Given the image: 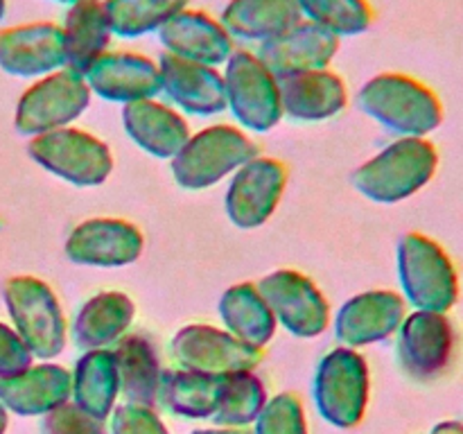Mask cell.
Instances as JSON below:
<instances>
[{"instance_id":"obj_31","label":"cell","mask_w":463,"mask_h":434,"mask_svg":"<svg viewBox=\"0 0 463 434\" xmlns=\"http://www.w3.org/2000/svg\"><path fill=\"white\" fill-rule=\"evenodd\" d=\"M222 375H203L194 371H172L163 378L161 393L163 401L176 414L190 419H206L217 410Z\"/></svg>"},{"instance_id":"obj_40","label":"cell","mask_w":463,"mask_h":434,"mask_svg":"<svg viewBox=\"0 0 463 434\" xmlns=\"http://www.w3.org/2000/svg\"><path fill=\"white\" fill-rule=\"evenodd\" d=\"M5 9H7V0H0V21L5 18Z\"/></svg>"},{"instance_id":"obj_28","label":"cell","mask_w":463,"mask_h":434,"mask_svg":"<svg viewBox=\"0 0 463 434\" xmlns=\"http://www.w3.org/2000/svg\"><path fill=\"white\" fill-rule=\"evenodd\" d=\"M120 389L134 405L152 407L161 393V364L152 342L143 335H129L113 348Z\"/></svg>"},{"instance_id":"obj_21","label":"cell","mask_w":463,"mask_h":434,"mask_svg":"<svg viewBox=\"0 0 463 434\" xmlns=\"http://www.w3.org/2000/svg\"><path fill=\"white\" fill-rule=\"evenodd\" d=\"M279 86L283 116L294 120H328L342 113L348 104L346 81L330 68L279 77Z\"/></svg>"},{"instance_id":"obj_10","label":"cell","mask_w":463,"mask_h":434,"mask_svg":"<svg viewBox=\"0 0 463 434\" xmlns=\"http://www.w3.org/2000/svg\"><path fill=\"white\" fill-rule=\"evenodd\" d=\"M256 285L276 316V324L303 339L326 333L330 324V303L301 271L276 269Z\"/></svg>"},{"instance_id":"obj_32","label":"cell","mask_w":463,"mask_h":434,"mask_svg":"<svg viewBox=\"0 0 463 434\" xmlns=\"http://www.w3.org/2000/svg\"><path fill=\"white\" fill-rule=\"evenodd\" d=\"M301 16L324 30L342 36H355L369 30L375 12L369 0H297Z\"/></svg>"},{"instance_id":"obj_36","label":"cell","mask_w":463,"mask_h":434,"mask_svg":"<svg viewBox=\"0 0 463 434\" xmlns=\"http://www.w3.org/2000/svg\"><path fill=\"white\" fill-rule=\"evenodd\" d=\"M32 360H34V355L25 346L21 335L0 321V380L12 378V375L30 369Z\"/></svg>"},{"instance_id":"obj_2","label":"cell","mask_w":463,"mask_h":434,"mask_svg":"<svg viewBox=\"0 0 463 434\" xmlns=\"http://www.w3.org/2000/svg\"><path fill=\"white\" fill-rule=\"evenodd\" d=\"M439 170V149L428 138H398L353 172V185L375 203H398L423 190Z\"/></svg>"},{"instance_id":"obj_20","label":"cell","mask_w":463,"mask_h":434,"mask_svg":"<svg viewBox=\"0 0 463 434\" xmlns=\"http://www.w3.org/2000/svg\"><path fill=\"white\" fill-rule=\"evenodd\" d=\"M158 39L170 54L206 66L217 68L233 54V39L226 27L203 9L185 7L158 30Z\"/></svg>"},{"instance_id":"obj_3","label":"cell","mask_w":463,"mask_h":434,"mask_svg":"<svg viewBox=\"0 0 463 434\" xmlns=\"http://www.w3.org/2000/svg\"><path fill=\"white\" fill-rule=\"evenodd\" d=\"M398 276L405 301L416 310L450 312L461 294L459 271L450 253L430 235L411 231L398 242Z\"/></svg>"},{"instance_id":"obj_14","label":"cell","mask_w":463,"mask_h":434,"mask_svg":"<svg viewBox=\"0 0 463 434\" xmlns=\"http://www.w3.org/2000/svg\"><path fill=\"white\" fill-rule=\"evenodd\" d=\"M143 231L118 217H93L72 229L66 240L68 260L86 267H125L140 258Z\"/></svg>"},{"instance_id":"obj_17","label":"cell","mask_w":463,"mask_h":434,"mask_svg":"<svg viewBox=\"0 0 463 434\" xmlns=\"http://www.w3.org/2000/svg\"><path fill=\"white\" fill-rule=\"evenodd\" d=\"M90 93L109 102H138L161 93L158 61L140 52H104L84 75Z\"/></svg>"},{"instance_id":"obj_16","label":"cell","mask_w":463,"mask_h":434,"mask_svg":"<svg viewBox=\"0 0 463 434\" xmlns=\"http://www.w3.org/2000/svg\"><path fill=\"white\" fill-rule=\"evenodd\" d=\"M407 301L393 289H371L346 301L335 319V335L346 348L369 346L398 333Z\"/></svg>"},{"instance_id":"obj_39","label":"cell","mask_w":463,"mask_h":434,"mask_svg":"<svg viewBox=\"0 0 463 434\" xmlns=\"http://www.w3.org/2000/svg\"><path fill=\"white\" fill-rule=\"evenodd\" d=\"M5 428H7V411H5V405L0 402V434L5 432Z\"/></svg>"},{"instance_id":"obj_1","label":"cell","mask_w":463,"mask_h":434,"mask_svg":"<svg viewBox=\"0 0 463 434\" xmlns=\"http://www.w3.org/2000/svg\"><path fill=\"white\" fill-rule=\"evenodd\" d=\"M357 104L402 138H425L443 122V102L432 86L405 72H380L357 93Z\"/></svg>"},{"instance_id":"obj_37","label":"cell","mask_w":463,"mask_h":434,"mask_svg":"<svg viewBox=\"0 0 463 434\" xmlns=\"http://www.w3.org/2000/svg\"><path fill=\"white\" fill-rule=\"evenodd\" d=\"M113 432L116 434H167L161 420L143 405H125L116 411L113 419Z\"/></svg>"},{"instance_id":"obj_27","label":"cell","mask_w":463,"mask_h":434,"mask_svg":"<svg viewBox=\"0 0 463 434\" xmlns=\"http://www.w3.org/2000/svg\"><path fill=\"white\" fill-rule=\"evenodd\" d=\"M220 315L231 335L260 351L279 326L256 283H238L226 289L220 298Z\"/></svg>"},{"instance_id":"obj_11","label":"cell","mask_w":463,"mask_h":434,"mask_svg":"<svg viewBox=\"0 0 463 434\" xmlns=\"http://www.w3.org/2000/svg\"><path fill=\"white\" fill-rule=\"evenodd\" d=\"M457 328L448 312L416 310L398 328V360L414 380H434L452 364Z\"/></svg>"},{"instance_id":"obj_22","label":"cell","mask_w":463,"mask_h":434,"mask_svg":"<svg viewBox=\"0 0 463 434\" xmlns=\"http://www.w3.org/2000/svg\"><path fill=\"white\" fill-rule=\"evenodd\" d=\"M122 125L140 149L156 158H175L190 138L184 116L154 98L125 104Z\"/></svg>"},{"instance_id":"obj_9","label":"cell","mask_w":463,"mask_h":434,"mask_svg":"<svg viewBox=\"0 0 463 434\" xmlns=\"http://www.w3.org/2000/svg\"><path fill=\"white\" fill-rule=\"evenodd\" d=\"M317 405L326 419L342 428L360 423L369 398V366L353 348H335L317 371Z\"/></svg>"},{"instance_id":"obj_25","label":"cell","mask_w":463,"mask_h":434,"mask_svg":"<svg viewBox=\"0 0 463 434\" xmlns=\"http://www.w3.org/2000/svg\"><path fill=\"white\" fill-rule=\"evenodd\" d=\"M136 316V306L122 292H99L80 307L72 339L81 351H99L118 344Z\"/></svg>"},{"instance_id":"obj_24","label":"cell","mask_w":463,"mask_h":434,"mask_svg":"<svg viewBox=\"0 0 463 434\" xmlns=\"http://www.w3.org/2000/svg\"><path fill=\"white\" fill-rule=\"evenodd\" d=\"M72 392V375L59 364H32L23 373L0 380V402L16 414H41L63 405Z\"/></svg>"},{"instance_id":"obj_23","label":"cell","mask_w":463,"mask_h":434,"mask_svg":"<svg viewBox=\"0 0 463 434\" xmlns=\"http://www.w3.org/2000/svg\"><path fill=\"white\" fill-rule=\"evenodd\" d=\"M66 68L86 75L90 66L109 52L113 30L102 0H80L71 5L61 25Z\"/></svg>"},{"instance_id":"obj_38","label":"cell","mask_w":463,"mask_h":434,"mask_svg":"<svg viewBox=\"0 0 463 434\" xmlns=\"http://www.w3.org/2000/svg\"><path fill=\"white\" fill-rule=\"evenodd\" d=\"M432 434H463V423L461 420H446V423H439Z\"/></svg>"},{"instance_id":"obj_4","label":"cell","mask_w":463,"mask_h":434,"mask_svg":"<svg viewBox=\"0 0 463 434\" xmlns=\"http://www.w3.org/2000/svg\"><path fill=\"white\" fill-rule=\"evenodd\" d=\"M260 156L258 145L242 129L213 125L190 136L181 152L172 158L175 181L185 190H203L220 184L244 163Z\"/></svg>"},{"instance_id":"obj_19","label":"cell","mask_w":463,"mask_h":434,"mask_svg":"<svg viewBox=\"0 0 463 434\" xmlns=\"http://www.w3.org/2000/svg\"><path fill=\"white\" fill-rule=\"evenodd\" d=\"M339 36L310 21H298L285 34L260 43L258 57L276 77L328 68L339 52Z\"/></svg>"},{"instance_id":"obj_6","label":"cell","mask_w":463,"mask_h":434,"mask_svg":"<svg viewBox=\"0 0 463 434\" xmlns=\"http://www.w3.org/2000/svg\"><path fill=\"white\" fill-rule=\"evenodd\" d=\"M27 154L43 170L81 188L102 185L113 170V154L104 140L72 127L32 136Z\"/></svg>"},{"instance_id":"obj_30","label":"cell","mask_w":463,"mask_h":434,"mask_svg":"<svg viewBox=\"0 0 463 434\" xmlns=\"http://www.w3.org/2000/svg\"><path fill=\"white\" fill-rule=\"evenodd\" d=\"M113 36L136 39L158 32L170 18L184 12L190 0H102Z\"/></svg>"},{"instance_id":"obj_5","label":"cell","mask_w":463,"mask_h":434,"mask_svg":"<svg viewBox=\"0 0 463 434\" xmlns=\"http://www.w3.org/2000/svg\"><path fill=\"white\" fill-rule=\"evenodd\" d=\"M5 306L32 355L57 357L66 346L68 324L61 303L48 283L34 276H12L3 285Z\"/></svg>"},{"instance_id":"obj_26","label":"cell","mask_w":463,"mask_h":434,"mask_svg":"<svg viewBox=\"0 0 463 434\" xmlns=\"http://www.w3.org/2000/svg\"><path fill=\"white\" fill-rule=\"evenodd\" d=\"M220 21L231 36L267 43L303 16L297 0H229Z\"/></svg>"},{"instance_id":"obj_35","label":"cell","mask_w":463,"mask_h":434,"mask_svg":"<svg viewBox=\"0 0 463 434\" xmlns=\"http://www.w3.org/2000/svg\"><path fill=\"white\" fill-rule=\"evenodd\" d=\"M43 432L45 434H107L104 428L99 425L98 419L86 414L77 405H63L54 407L48 411L43 420Z\"/></svg>"},{"instance_id":"obj_15","label":"cell","mask_w":463,"mask_h":434,"mask_svg":"<svg viewBox=\"0 0 463 434\" xmlns=\"http://www.w3.org/2000/svg\"><path fill=\"white\" fill-rule=\"evenodd\" d=\"M0 68L14 77H45L66 68L61 25L36 21L0 30Z\"/></svg>"},{"instance_id":"obj_12","label":"cell","mask_w":463,"mask_h":434,"mask_svg":"<svg viewBox=\"0 0 463 434\" xmlns=\"http://www.w3.org/2000/svg\"><path fill=\"white\" fill-rule=\"evenodd\" d=\"M172 355L185 371L203 375H229L260 364L262 351L240 342L229 330L208 324H188L172 339Z\"/></svg>"},{"instance_id":"obj_18","label":"cell","mask_w":463,"mask_h":434,"mask_svg":"<svg viewBox=\"0 0 463 434\" xmlns=\"http://www.w3.org/2000/svg\"><path fill=\"white\" fill-rule=\"evenodd\" d=\"M158 71L161 90L184 111L194 116H215L226 108L224 75L215 66L165 52L158 59Z\"/></svg>"},{"instance_id":"obj_42","label":"cell","mask_w":463,"mask_h":434,"mask_svg":"<svg viewBox=\"0 0 463 434\" xmlns=\"http://www.w3.org/2000/svg\"><path fill=\"white\" fill-rule=\"evenodd\" d=\"M197 434H244V432H197Z\"/></svg>"},{"instance_id":"obj_29","label":"cell","mask_w":463,"mask_h":434,"mask_svg":"<svg viewBox=\"0 0 463 434\" xmlns=\"http://www.w3.org/2000/svg\"><path fill=\"white\" fill-rule=\"evenodd\" d=\"M120 389L116 360L109 348L86 351L77 360L75 375H72V393L77 398V407L102 420L113 407V401Z\"/></svg>"},{"instance_id":"obj_34","label":"cell","mask_w":463,"mask_h":434,"mask_svg":"<svg viewBox=\"0 0 463 434\" xmlns=\"http://www.w3.org/2000/svg\"><path fill=\"white\" fill-rule=\"evenodd\" d=\"M258 434H306L301 402L294 393H280L260 411Z\"/></svg>"},{"instance_id":"obj_13","label":"cell","mask_w":463,"mask_h":434,"mask_svg":"<svg viewBox=\"0 0 463 434\" xmlns=\"http://www.w3.org/2000/svg\"><path fill=\"white\" fill-rule=\"evenodd\" d=\"M285 185V163L271 156H256L233 172V181L226 193V215L240 229H258L274 215Z\"/></svg>"},{"instance_id":"obj_33","label":"cell","mask_w":463,"mask_h":434,"mask_svg":"<svg viewBox=\"0 0 463 434\" xmlns=\"http://www.w3.org/2000/svg\"><path fill=\"white\" fill-rule=\"evenodd\" d=\"M265 407V387L251 371L222 375L215 419L226 425H244L260 416Z\"/></svg>"},{"instance_id":"obj_8","label":"cell","mask_w":463,"mask_h":434,"mask_svg":"<svg viewBox=\"0 0 463 434\" xmlns=\"http://www.w3.org/2000/svg\"><path fill=\"white\" fill-rule=\"evenodd\" d=\"M226 108L251 131H269L283 120L279 77L256 52L238 50L226 61Z\"/></svg>"},{"instance_id":"obj_41","label":"cell","mask_w":463,"mask_h":434,"mask_svg":"<svg viewBox=\"0 0 463 434\" xmlns=\"http://www.w3.org/2000/svg\"><path fill=\"white\" fill-rule=\"evenodd\" d=\"M54 3H61V5H68V7H71V5L80 3V0H54Z\"/></svg>"},{"instance_id":"obj_7","label":"cell","mask_w":463,"mask_h":434,"mask_svg":"<svg viewBox=\"0 0 463 434\" xmlns=\"http://www.w3.org/2000/svg\"><path fill=\"white\" fill-rule=\"evenodd\" d=\"M90 89L84 75L61 68L57 72L39 77L18 98L14 127L23 136H39L45 131L61 129L86 111L90 104Z\"/></svg>"}]
</instances>
